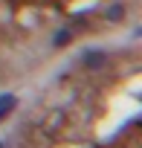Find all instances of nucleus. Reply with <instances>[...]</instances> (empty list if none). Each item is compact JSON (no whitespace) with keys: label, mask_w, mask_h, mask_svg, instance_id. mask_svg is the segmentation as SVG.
<instances>
[{"label":"nucleus","mask_w":142,"mask_h":148,"mask_svg":"<svg viewBox=\"0 0 142 148\" xmlns=\"http://www.w3.org/2000/svg\"><path fill=\"white\" fill-rule=\"evenodd\" d=\"M122 18H125V6L122 3H113L107 9V21H122Z\"/></svg>","instance_id":"f03ea898"},{"label":"nucleus","mask_w":142,"mask_h":148,"mask_svg":"<svg viewBox=\"0 0 142 148\" xmlns=\"http://www.w3.org/2000/svg\"><path fill=\"white\" fill-rule=\"evenodd\" d=\"M67 41H70V32H58L55 35V47H64Z\"/></svg>","instance_id":"20e7f679"},{"label":"nucleus","mask_w":142,"mask_h":148,"mask_svg":"<svg viewBox=\"0 0 142 148\" xmlns=\"http://www.w3.org/2000/svg\"><path fill=\"white\" fill-rule=\"evenodd\" d=\"M15 105H18V102H15V96H0V119H3Z\"/></svg>","instance_id":"f257e3e1"},{"label":"nucleus","mask_w":142,"mask_h":148,"mask_svg":"<svg viewBox=\"0 0 142 148\" xmlns=\"http://www.w3.org/2000/svg\"><path fill=\"white\" fill-rule=\"evenodd\" d=\"M84 64H87V67H102V64H104V55H102V52H87Z\"/></svg>","instance_id":"7ed1b4c3"}]
</instances>
